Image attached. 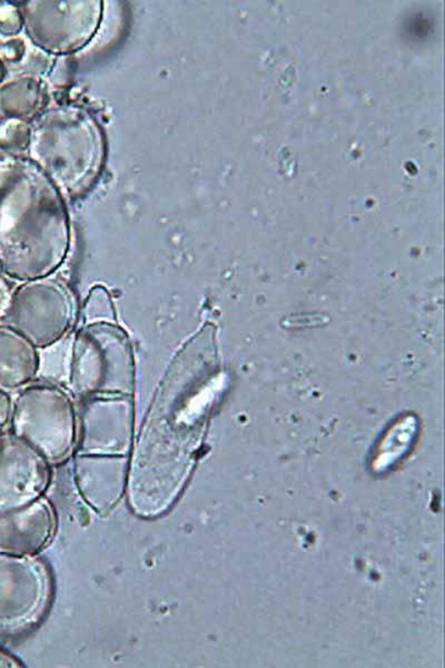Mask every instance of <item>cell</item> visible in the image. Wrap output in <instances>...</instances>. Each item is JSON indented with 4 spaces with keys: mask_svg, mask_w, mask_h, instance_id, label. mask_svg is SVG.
Segmentation results:
<instances>
[{
    "mask_svg": "<svg viewBox=\"0 0 445 668\" xmlns=\"http://www.w3.org/2000/svg\"><path fill=\"white\" fill-rule=\"evenodd\" d=\"M76 482L85 502L98 514L110 511L127 490V469L125 465L77 466Z\"/></svg>",
    "mask_w": 445,
    "mask_h": 668,
    "instance_id": "cell-2",
    "label": "cell"
},
{
    "mask_svg": "<svg viewBox=\"0 0 445 668\" xmlns=\"http://www.w3.org/2000/svg\"><path fill=\"white\" fill-rule=\"evenodd\" d=\"M19 663L7 654L0 653V667H18Z\"/></svg>",
    "mask_w": 445,
    "mask_h": 668,
    "instance_id": "cell-3",
    "label": "cell"
},
{
    "mask_svg": "<svg viewBox=\"0 0 445 668\" xmlns=\"http://www.w3.org/2000/svg\"><path fill=\"white\" fill-rule=\"evenodd\" d=\"M54 509L43 497L0 514V549L13 556H36L56 531Z\"/></svg>",
    "mask_w": 445,
    "mask_h": 668,
    "instance_id": "cell-1",
    "label": "cell"
}]
</instances>
